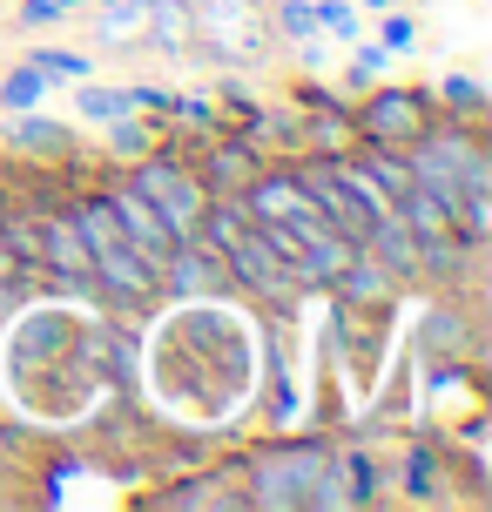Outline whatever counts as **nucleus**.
<instances>
[{"mask_svg": "<svg viewBox=\"0 0 492 512\" xmlns=\"http://www.w3.org/2000/svg\"><path fill=\"white\" fill-rule=\"evenodd\" d=\"M243 506H263V512H297V506H337V465L324 445H263L250 472H243Z\"/></svg>", "mask_w": 492, "mask_h": 512, "instance_id": "f257e3e1", "label": "nucleus"}, {"mask_svg": "<svg viewBox=\"0 0 492 512\" xmlns=\"http://www.w3.org/2000/svg\"><path fill=\"white\" fill-rule=\"evenodd\" d=\"M129 189H142L149 203H156V216L176 230V243L182 236H196V223H203V209H209V189L196 182V169H182V162H142L135 155V176H129Z\"/></svg>", "mask_w": 492, "mask_h": 512, "instance_id": "f03ea898", "label": "nucleus"}, {"mask_svg": "<svg viewBox=\"0 0 492 512\" xmlns=\"http://www.w3.org/2000/svg\"><path fill=\"white\" fill-rule=\"evenodd\" d=\"M216 256H223V277H236L243 290H257V297H297V290H304V277L270 250V236H263L257 223H243Z\"/></svg>", "mask_w": 492, "mask_h": 512, "instance_id": "7ed1b4c3", "label": "nucleus"}, {"mask_svg": "<svg viewBox=\"0 0 492 512\" xmlns=\"http://www.w3.org/2000/svg\"><path fill=\"white\" fill-rule=\"evenodd\" d=\"M358 142H385V149H405L418 142L425 128H432V102L412 95V88H378V95H364L358 102Z\"/></svg>", "mask_w": 492, "mask_h": 512, "instance_id": "20e7f679", "label": "nucleus"}, {"mask_svg": "<svg viewBox=\"0 0 492 512\" xmlns=\"http://www.w3.org/2000/svg\"><path fill=\"white\" fill-rule=\"evenodd\" d=\"M108 216H115V230L129 236V243L149 256V263H162V256L176 250V230L162 223L156 203H149L142 189H129V182H115V189H108Z\"/></svg>", "mask_w": 492, "mask_h": 512, "instance_id": "39448f33", "label": "nucleus"}, {"mask_svg": "<svg viewBox=\"0 0 492 512\" xmlns=\"http://www.w3.org/2000/svg\"><path fill=\"white\" fill-rule=\"evenodd\" d=\"M34 270H48L61 290H81L88 283V243H81L68 209H41V263Z\"/></svg>", "mask_w": 492, "mask_h": 512, "instance_id": "423d86ee", "label": "nucleus"}, {"mask_svg": "<svg viewBox=\"0 0 492 512\" xmlns=\"http://www.w3.org/2000/svg\"><path fill=\"white\" fill-rule=\"evenodd\" d=\"M156 277H162V290H169V297L196 304V297H209V290H223V256L203 250L196 236H182L176 250L156 263Z\"/></svg>", "mask_w": 492, "mask_h": 512, "instance_id": "0eeeda50", "label": "nucleus"}, {"mask_svg": "<svg viewBox=\"0 0 492 512\" xmlns=\"http://www.w3.org/2000/svg\"><path fill=\"white\" fill-rule=\"evenodd\" d=\"M257 176V149L250 142H216V149L196 162V182H203L209 196H243Z\"/></svg>", "mask_w": 492, "mask_h": 512, "instance_id": "6e6552de", "label": "nucleus"}, {"mask_svg": "<svg viewBox=\"0 0 492 512\" xmlns=\"http://www.w3.org/2000/svg\"><path fill=\"white\" fill-rule=\"evenodd\" d=\"M331 465H337V506H371V499L385 492L371 452H331Z\"/></svg>", "mask_w": 492, "mask_h": 512, "instance_id": "1a4fd4ad", "label": "nucleus"}, {"mask_svg": "<svg viewBox=\"0 0 492 512\" xmlns=\"http://www.w3.org/2000/svg\"><path fill=\"white\" fill-rule=\"evenodd\" d=\"M162 506L176 512H203V506H243V486H230L223 472H196V479H182V486L162 492Z\"/></svg>", "mask_w": 492, "mask_h": 512, "instance_id": "9d476101", "label": "nucleus"}, {"mask_svg": "<svg viewBox=\"0 0 492 512\" xmlns=\"http://www.w3.org/2000/svg\"><path fill=\"white\" fill-rule=\"evenodd\" d=\"M0 250L14 256V277L34 270V263H41V209H14L7 203V216H0Z\"/></svg>", "mask_w": 492, "mask_h": 512, "instance_id": "9b49d317", "label": "nucleus"}, {"mask_svg": "<svg viewBox=\"0 0 492 512\" xmlns=\"http://www.w3.org/2000/svg\"><path fill=\"white\" fill-rule=\"evenodd\" d=\"M7 149H48V155H68V128H61V122H41L34 108H14V122H7Z\"/></svg>", "mask_w": 492, "mask_h": 512, "instance_id": "f8f14e48", "label": "nucleus"}, {"mask_svg": "<svg viewBox=\"0 0 492 512\" xmlns=\"http://www.w3.org/2000/svg\"><path fill=\"white\" fill-rule=\"evenodd\" d=\"M439 115L445 122H472L479 128V115H486V88H479L472 75H445L439 81Z\"/></svg>", "mask_w": 492, "mask_h": 512, "instance_id": "ddd939ff", "label": "nucleus"}, {"mask_svg": "<svg viewBox=\"0 0 492 512\" xmlns=\"http://www.w3.org/2000/svg\"><path fill=\"white\" fill-rule=\"evenodd\" d=\"M75 108L88 115V122H122V115H135V95H129V88H102V81H88V75H81Z\"/></svg>", "mask_w": 492, "mask_h": 512, "instance_id": "4468645a", "label": "nucleus"}, {"mask_svg": "<svg viewBox=\"0 0 492 512\" xmlns=\"http://www.w3.org/2000/svg\"><path fill=\"white\" fill-rule=\"evenodd\" d=\"M48 88H54V81L27 61V68H14V75L0 81V108H7V115H14V108H41V102H48Z\"/></svg>", "mask_w": 492, "mask_h": 512, "instance_id": "2eb2a0df", "label": "nucleus"}, {"mask_svg": "<svg viewBox=\"0 0 492 512\" xmlns=\"http://www.w3.org/2000/svg\"><path fill=\"white\" fill-rule=\"evenodd\" d=\"M311 142H317V149H331V155H344V149H358V122L337 115V108H317V115H311Z\"/></svg>", "mask_w": 492, "mask_h": 512, "instance_id": "dca6fc26", "label": "nucleus"}, {"mask_svg": "<svg viewBox=\"0 0 492 512\" xmlns=\"http://www.w3.org/2000/svg\"><path fill=\"white\" fill-rule=\"evenodd\" d=\"M432 324H425V337L432 344H445V351H459L466 344V310H452V304H439V310H425Z\"/></svg>", "mask_w": 492, "mask_h": 512, "instance_id": "f3484780", "label": "nucleus"}, {"mask_svg": "<svg viewBox=\"0 0 492 512\" xmlns=\"http://www.w3.org/2000/svg\"><path fill=\"white\" fill-rule=\"evenodd\" d=\"M34 68H41L48 81H81V75H88V61L68 54V48H34Z\"/></svg>", "mask_w": 492, "mask_h": 512, "instance_id": "a211bd4d", "label": "nucleus"}, {"mask_svg": "<svg viewBox=\"0 0 492 512\" xmlns=\"http://www.w3.org/2000/svg\"><path fill=\"white\" fill-rule=\"evenodd\" d=\"M108 142L122 149V162H135V155L149 149V128L135 122V115H122V122H108Z\"/></svg>", "mask_w": 492, "mask_h": 512, "instance_id": "6ab92c4d", "label": "nucleus"}, {"mask_svg": "<svg viewBox=\"0 0 492 512\" xmlns=\"http://www.w3.org/2000/svg\"><path fill=\"white\" fill-rule=\"evenodd\" d=\"M317 27L337 34V41H351V34H358V14H351L344 0H317Z\"/></svg>", "mask_w": 492, "mask_h": 512, "instance_id": "aec40b11", "label": "nucleus"}, {"mask_svg": "<svg viewBox=\"0 0 492 512\" xmlns=\"http://www.w3.org/2000/svg\"><path fill=\"white\" fill-rule=\"evenodd\" d=\"M412 34H418V27L405 21L398 7H385V27H378V48H385V54H405V48H412Z\"/></svg>", "mask_w": 492, "mask_h": 512, "instance_id": "412c9836", "label": "nucleus"}, {"mask_svg": "<svg viewBox=\"0 0 492 512\" xmlns=\"http://www.w3.org/2000/svg\"><path fill=\"white\" fill-rule=\"evenodd\" d=\"M277 21H284V34H317V7H304V0H290V7H277Z\"/></svg>", "mask_w": 492, "mask_h": 512, "instance_id": "4be33fe9", "label": "nucleus"}, {"mask_svg": "<svg viewBox=\"0 0 492 512\" xmlns=\"http://www.w3.org/2000/svg\"><path fill=\"white\" fill-rule=\"evenodd\" d=\"M405 472H412V499H432V452H425V445L412 452V465H405Z\"/></svg>", "mask_w": 492, "mask_h": 512, "instance_id": "5701e85b", "label": "nucleus"}, {"mask_svg": "<svg viewBox=\"0 0 492 512\" xmlns=\"http://www.w3.org/2000/svg\"><path fill=\"white\" fill-rule=\"evenodd\" d=\"M182 34H189V14H176V7H162V14H156V41L169 48V41H182Z\"/></svg>", "mask_w": 492, "mask_h": 512, "instance_id": "b1692460", "label": "nucleus"}, {"mask_svg": "<svg viewBox=\"0 0 492 512\" xmlns=\"http://www.w3.org/2000/svg\"><path fill=\"white\" fill-rule=\"evenodd\" d=\"M14 317V290H7V277H0V324Z\"/></svg>", "mask_w": 492, "mask_h": 512, "instance_id": "393cba45", "label": "nucleus"}, {"mask_svg": "<svg viewBox=\"0 0 492 512\" xmlns=\"http://www.w3.org/2000/svg\"><path fill=\"white\" fill-rule=\"evenodd\" d=\"M75 7H81V0H54V14H75Z\"/></svg>", "mask_w": 492, "mask_h": 512, "instance_id": "a878e982", "label": "nucleus"}, {"mask_svg": "<svg viewBox=\"0 0 492 512\" xmlns=\"http://www.w3.org/2000/svg\"><path fill=\"white\" fill-rule=\"evenodd\" d=\"M364 7H371V14H385V7H398V0H364Z\"/></svg>", "mask_w": 492, "mask_h": 512, "instance_id": "bb28decb", "label": "nucleus"}, {"mask_svg": "<svg viewBox=\"0 0 492 512\" xmlns=\"http://www.w3.org/2000/svg\"><path fill=\"white\" fill-rule=\"evenodd\" d=\"M0 216H7V196H0Z\"/></svg>", "mask_w": 492, "mask_h": 512, "instance_id": "cd10ccee", "label": "nucleus"}]
</instances>
